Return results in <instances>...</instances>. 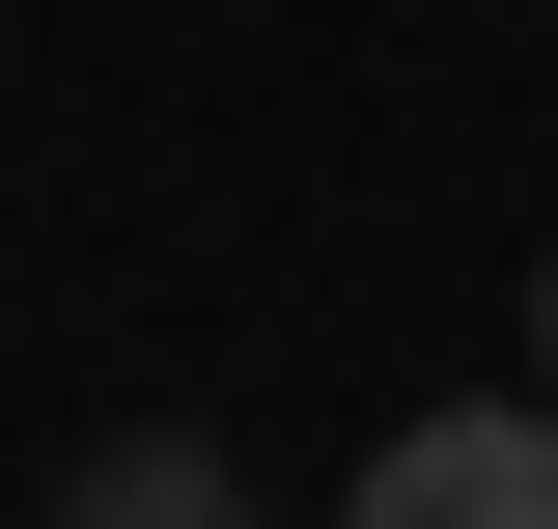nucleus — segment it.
Wrapping results in <instances>:
<instances>
[{
    "label": "nucleus",
    "instance_id": "obj_1",
    "mask_svg": "<svg viewBox=\"0 0 558 529\" xmlns=\"http://www.w3.org/2000/svg\"><path fill=\"white\" fill-rule=\"evenodd\" d=\"M336 529H558V391H447V418H391Z\"/></svg>",
    "mask_w": 558,
    "mask_h": 529
},
{
    "label": "nucleus",
    "instance_id": "obj_2",
    "mask_svg": "<svg viewBox=\"0 0 558 529\" xmlns=\"http://www.w3.org/2000/svg\"><path fill=\"white\" fill-rule=\"evenodd\" d=\"M57 529H252V473H223V446H84Z\"/></svg>",
    "mask_w": 558,
    "mask_h": 529
},
{
    "label": "nucleus",
    "instance_id": "obj_3",
    "mask_svg": "<svg viewBox=\"0 0 558 529\" xmlns=\"http://www.w3.org/2000/svg\"><path fill=\"white\" fill-rule=\"evenodd\" d=\"M531 391H558V251H531Z\"/></svg>",
    "mask_w": 558,
    "mask_h": 529
}]
</instances>
